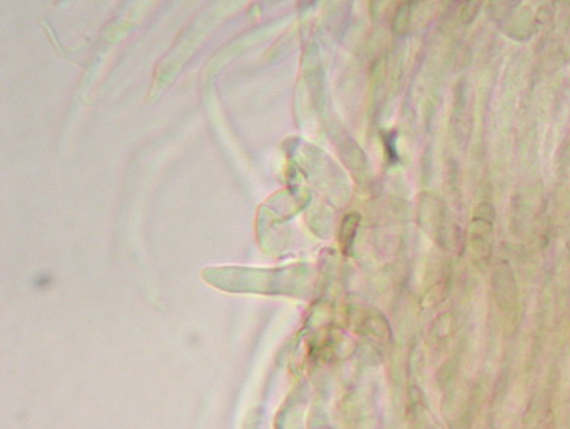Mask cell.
Masks as SVG:
<instances>
[{"instance_id":"cell-1","label":"cell","mask_w":570,"mask_h":429,"mask_svg":"<svg viewBox=\"0 0 570 429\" xmlns=\"http://www.w3.org/2000/svg\"><path fill=\"white\" fill-rule=\"evenodd\" d=\"M494 221H496V210L493 204L484 201L476 207L470 223V244H472L473 258L479 265L490 261Z\"/></svg>"},{"instance_id":"cell-2","label":"cell","mask_w":570,"mask_h":429,"mask_svg":"<svg viewBox=\"0 0 570 429\" xmlns=\"http://www.w3.org/2000/svg\"><path fill=\"white\" fill-rule=\"evenodd\" d=\"M478 10H479V2H469V4L466 5V7H464L463 10V19L464 20H472L473 17L476 16V14H478Z\"/></svg>"}]
</instances>
